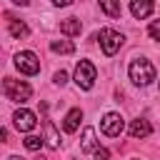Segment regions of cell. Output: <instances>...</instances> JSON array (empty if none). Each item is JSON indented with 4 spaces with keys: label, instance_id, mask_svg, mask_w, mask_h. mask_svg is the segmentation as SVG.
Masks as SVG:
<instances>
[{
    "label": "cell",
    "instance_id": "obj_24",
    "mask_svg": "<svg viewBox=\"0 0 160 160\" xmlns=\"http://www.w3.org/2000/svg\"><path fill=\"white\" fill-rule=\"evenodd\" d=\"M8 160H22V158H20V155H10Z\"/></svg>",
    "mask_w": 160,
    "mask_h": 160
},
{
    "label": "cell",
    "instance_id": "obj_3",
    "mask_svg": "<svg viewBox=\"0 0 160 160\" xmlns=\"http://www.w3.org/2000/svg\"><path fill=\"white\" fill-rule=\"evenodd\" d=\"M72 80H75V85H78L80 90H90V88L95 85V80H98V70H95V65H92L90 60H80V62L75 65V75H72Z\"/></svg>",
    "mask_w": 160,
    "mask_h": 160
},
{
    "label": "cell",
    "instance_id": "obj_17",
    "mask_svg": "<svg viewBox=\"0 0 160 160\" xmlns=\"http://www.w3.org/2000/svg\"><path fill=\"white\" fill-rule=\"evenodd\" d=\"M22 142H25V148H28L30 152H38V150H40V145H42V138H38V135H28Z\"/></svg>",
    "mask_w": 160,
    "mask_h": 160
},
{
    "label": "cell",
    "instance_id": "obj_9",
    "mask_svg": "<svg viewBox=\"0 0 160 160\" xmlns=\"http://www.w3.org/2000/svg\"><path fill=\"white\" fill-rule=\"evenodd\" d=\"M128 132H130L135 140H138V138H148V135L152 132V125H150L145 118H138V120H132V122H130Z\"/></svg>",
    "mask_w": 160,
    "mask_h": 160
},
{
    "label": "cell",
    "instance_id": "obj_22",
    "mask_svg": "<svg viewBox=\"0 0 160 160\" xmlns=\"http://www.w3.org/2000/svg\"><path fill=\"white\" fill-rule=\"evenodd\" d=\"M10 2H12V5H20V8H25L30 0H10Z\"/></svg>",
    "mask_w": 160,
    "mask_h": 160
},
{
    "label": "cell",
    "instance_id": "obj_2",
    "mask_svg": "<svg viewBox=\"0 0 160 160\" xmlns=\"http://www.w3.org/2000/svg\"><path fill=\"white\" fill-rule=\"evenodd\" d=\"M2 90H5V95H8V100H12V102H25V100H30V95H32V88L25 82V80H15V78H5V82H2Z\"/></svg>",
    "mask_w": 160,
    "mask_h": 160
},
{
    "label": "cell",
    "instance_id": "obj_4",
    "mask_svg": "<svg viewBox=\"0 0 160 160\" xmlns=\"http://www.w3.org/2000/svg\"><path fill=\"white\" fill-rule=\"evenodd\" d=\"M98 40H100V48H102V52H105L108 58H112V55L122 48V42H125V38H122L118 30H112V28H102L100 35H98Z\"/></svg>",
    "mask_w": 160,
    "mask_h": 160
},
{
    "label": "cell",
    "instance_id": "obj_23",
    "mask_svg": "<svg viewBox=\"0 0 160 160\" xmlns=\"http://www.w3.org/2000/svg\"><path fill=\"white\" fill-rule=\"evenodd\" d=\"M2 140H8V130H5V128H0V142H2Z\"/></svg>",
    "mask_w": 160,
    "mask_h": 160
},
{
    "label": "cell",
    "instance_id": "obj_20",
    "mask_svg": "<svg viewBox=\"0 0 160 160\" xmlns=\"http://www.w3.org/2000/svg\"><path fill=\"white\" fill-rule=\"evenodd\" d=\"M52 82H55V85H65V82H68V72H65V70H58V72L52 75Z\"/></svg>",
    "mask_w": 160,
    "mask_h": 160
},
{
    "label": "cell",
    "instance_id": "obj_14",
    "mask_svg": "<svg viewBox=\"0 0 160 160\" xmlns=\"http://www.w3.org/2000/svg\"><path fill=\"white\" fill-rule=\"evenodd\" d=\"M8 30H10V35H12V38H28V35H30V28H28L22 20H15V18H10Z\"/></svg>",
    "mask_w": 160,
    "mask_h": 160
},
{
    "label": "cell",
    "instance_id": "obj_8",
    "mask_svg": "<svg viewBox=\"0 0 160 160\" xmlns=\"http://www.w3.org/2000/svg\"><path fill=\"white\" fill-rule=\"evenodd\" d=\"M155 10V0H130V12L135 20H145L150 18Z\"/></svg>",
    "mask_w": 160,
    "mask_h": 160
},
{
    "label": "cell",
    "instance_id": "obj_11",
    "mask_svg": "<svg viewBox=\"0 0 160 160\" xmlns=\"http://www.w3.org/2000/svg\"><path fill=\"white\" fill-rule=\"evenodd\" d=\"M80 120H82V110H80V108H72V110L65 115V120H62V130H65V132H75V130L80 128Z\"/></svg>",
    "mask_w": 160,
    "mask_h": 160
},
{
    "label": "cell",
    "instance_id": "obj_6",
    "mask_svg": "<svg viewBox=\"0 0 160 160\" xmlns=\"http://www.w3.org/2000/svg\"><path fill=\"white\" fill-rule=\"evenodd\" d=\"M100 130L108 135V138H118L122 130H125V120L120 112H105L102 120H100Z\"/></svg>",
    "mask_w": 160,
    "mask_h": 160
},
{
    "label": "cell",
    "instance_id": "obj_21",
    "mask_svg": "<svg viewBox=\"0 0 160 160\" xmlns=\"http://www.w3.org/2000/svg\"><path fill=\"white\" fill-rule=\"evenodd\" d=\"M70 2H72V0H52L55 8H65V5H70Z\"/></svg>",
    "mask_w": 160,
    "mask_h": 160
},
{
    "label": "cell",
    "instance_id": "obj_15",
    "mask_svg": "<svg viewBox=\"0 0 160 160\" xmlns=\"http://www.w3.org/2000/svg\"><path fill=\"white\" fill-rule=\"evenodd\" d=\"M100 8L105 10L108 18H120V15H122V5H120V0H100Z\"/></svg>",
    "mask_w": 160,
    "mask_h": 160
},
{
    "label": "cell",
    "instance_id": "obj_12",
    "mask_svg": "<svg viewBox=\"0 0 160 160\" xmlns=\"http://www.w3.org/2000/svg\"><path fill=\"white\" fill-rule=\"evenodd\" d=\"M42 128H45V142L55 150V148H60V135H58V130H55V125L50 122V120H45L42 122Z\"/></svg>",
    "mask_w": 160,
    "mask_h": 160
},
{
    "label": "cell",
    "instance_id": "obj_16",
    "mask_svg": "<svg viewBox=\"0 0 160 160\" xmlns=\"http://www.w3.org/2000/svg\"><path fill=\"white\" fill-rule=\"evenodd\" d=\"M50 50L52 52H60V55H72L75 52V45L70 40H52L50 42Z\"/></svg>",
    "mask_w": 160,
    "mask_h": 160
},
{
    "label": "cell",
    "instance_id": "obj_19",
    "mask_svg": "<svg viewBox=\"0 0 160 160\" xmlns=\"http://www.w3.org/2000/svg\"><path fill=\"white\" fill-rule=\"evenodd\" d=\"M148 32H150V38H152V40H160V22H158V20H152Z\"/></svg>",
    "mask_w": 160,
    "mask_h": 160
},
{
    "label": "cell",
    "instance_id": "obj_18",
    "mask_svg": "<svg viewBox=\"0 0 160 160\" xmlns=\"http://www.w3.org/2000/svg\"><path fill=\"white\" fill-rule=\"evenodd\" d=\"M92 155H95V160H110V150L108 148H100V145L92 150Z\"/></svg>",
    "mask_w": 160,
    "mask_h": 160
},
{
    "label": "cell",
    "instance_id": "obj_7",
    "mask_svg": "<svg viewBox=\"0 0 160 160\" xmlns=\"http://www.w3.org/2000/svg\"><path fill=\"white\" fill-rule=\"evenodd\" d=\"M12 125H15L20 132H30V130L38 125V118H35V112H32V110L20 108V110H15V112H12Z\"/></svg>",
    "mask_w": 160,
    "mask_h": 160
},
{
    "label": "cell",
    "instance_id": "obj_1",
    "mask_svg": "<svg viewBox=\"0 0 160 160\" xmlns=\"http://www.w3.org/2000/svg\"><path fill=\"white\" fill-rule=\"evenodd\" d=\"M128 75L135 85H150L155 80V65L148 58H135L128 68Z\"/></svg>",
    "mask_w": 160,
    "mask_h": 160
},
{
    "label": "cell",
    "instance_id": "obj_10",
    "mask_svg": "<svg viewBox=\"0 0 160 160\" xmlns=\"http://www.w3.org/2000/svg\"><path fill=\"white\" fill-rule=\"evenodd\" d=\"M60 32H62L65 38H75V35L82 32V22H80L78 18H65V20L60 22Z\"/></svg>",
    "mask_w": 160,
    "mask_h": 160
},
{
    "label": "cell",
    "instance_id": "obj_5",
    "mask_svg": "<svg viewBox=\"0 0 160 160\" xmlns=\"http://www.w3.org/2000/svg\"><path fill=\"white\" fill-rule=\"evenodd\" d=\"M12 62H15V68H18L22 75H38V72H40V60H38V55H35L32 50H20V52H15Z\"/></svg>",
    "mask_w": 160,
    "mask_h": 160
},
{
    "label": "cell",
    "instance_id": "obj_13",
    "mask_svg": "<svg viewBox=\"0 0 160 160\" xmlns=\"http://www.w3.org/2000/svg\"><path fill=\"white\" fill-rule=\"evenodd\" d=\"M95 148H98L95 130H92V128H85V130H82V142H80V150H82V152H92Z\"/></svg>",
    "mask_w": 160,
    "mask_h": 160
}]
</instances>
